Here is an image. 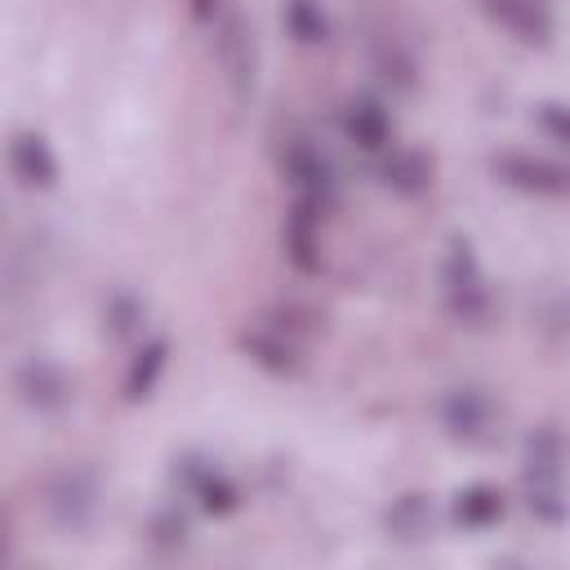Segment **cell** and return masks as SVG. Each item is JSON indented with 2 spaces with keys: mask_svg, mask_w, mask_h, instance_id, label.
Wrapping results in <instances>:
<instances>
[{
  "mask_svg": "<svg viewBox=\"0 0 570 570\" xmlns=\"http://www.w3.org/2000/svg\"><path fill=\"white\" fill-rule=\"evenodd\" d=\"M525 503L543 525H561L570 517L566 494V436L557 428H539L525 436Z\"/></svg>",
  "mask_w": 570,
  "mask_h": 570,
  "instance_id": "cell-1",
  "label": "cell"
},
{
  "mask_svg": "<svg viewBox=\"0 0 570 570\" xmlns=\"http://www.w3.org/2000/svg\"><path fill=\"white\" fill-rule=\"evenodd\" d=\"M494 178L525 196H570V165L534 156V151H499L490 160Z\"/></svg>",
  "mask_w": 570,
  "mask_h": 570,
  "instance_id": "cell-6",
  "label": "cell"
},
{
  "mask_svg": "<svg viewBox=\"0 0 570 570\" xmlns=\"http://www.w3.org/2000/svg\"><path fill=\"white\" fill-rule=\"evenodd\" d=\"M441 303L459 325H481L490 316V289L481 258L468 236H450L445 258H441Z\"/></svg>",
  "mask_w": 570,
  "mask_h": 570,
  "instance_id": "cell-2",
  "label": "cell"
},
{
  "mask_svg": "<svg viewBox=\"0 0 570 570\" xmlns=\"http://www.w3.org/2000/svg\"><path fill=\"white\" fill-rule=\"evenodd\" d=\"M481 9L512 31L521 45H548L552 40V9L548 0H481Z\"/></svg>",
  "mask_w": 570,
  "mask_h": 570,
  "instance_id": "cell-13",
  "label": "cell"
},
{
  "mask_svg": "<svg viewBox=\"0 0 570 570\" xmlns=\"http://www.w3.org/2000/svg\"><path fill=\"white\" fill-rule=\"evenodd\" d=\"M379 183L396 196H423L432 187V160L414 147H387L379 156Z\"/></svg>",
  "mask_w": 570,
  "mask_h": 570,
  "instance_id": "cell-15",
  "label": "cell"
},
{
  "mask_svg": "<svg viewBox=\"0 0 570 570\" xmlns=\"http://www.w3.org/2000/svg\"><path fill=\"white\" fill-rule=\"evenodd\" d=\"M191 18L196 22H218L223 18V0H191Z\"/></svg>",
  "mask_w": 570,
  "mask_h": 570,
  "instance_id": "cell-24",
  "label": "cell"
},
{
  "mask_svg": "<svg viewBox=\"0 0 570 570\" xmlns=\"http://www.w3.org/2000/svg\"><path fill=\"white\" fill-rule=\"evenodd\" d=\"M174 481L209 512V517H227V512H236L240 508V490H236V481L227 476V472H218L214 463H205V459H178V468H174Z\"/></svg>",
  "mask_w": 570,
  "mask_h": 570,
  "instance_id": "cell-9",
  "label": "cell"
},
{
  "mask_svg": "<svg viewBox=\"0 0 570 570\" xmlns=\"http://www.w3.org/2000/svg\"><path fill=\"white\" fill-rule=\"evenodd\" d=\"M281 169H285V183L294 187V196L303 200H316V205H330V191H334V174H330V160L307 142V138H294L281 156Z\"/></svg>",
  "mask_w": 570,
  "mask_h": 570,
  "instance_id": "cell-10",
  "label": "cell"
},
{
  "mask_svg": "<svg viewBox=\"0 0 570 570\" xmlns=\"http://www.w3.org/2000/svg\"><path fill=\"white\" fill-rule=\"evenodd\" d=\"M147 534H151V543H156L160 552H178V548L187 543V534H191V525H187V517H183L178 508H160V512L151 517V525H147Z\"/></svg>",
  "mask_w": 570,
  "mask_h": 570,
  "instance_id": "cell-21",
  "label": "cell"
},
{
  "mask_svg": "<svg viewBox=\"0 0 570 570\" xmlns=\"http://www.w3.org/2000/svg\"><path fill=\"white\" fill-rule=\"evenodd\" d=\"M503 512H508L503 490H499V485H485V481L463 485V490L454 494V503H450V517H454L463 530H490V525L503 521Z\"/></svg>",
  "mask_w": 570,
  "mask_h": 570,
  "instance_id": "cell-17",
  "label": "cell"
},
{
  "mask_svg": "<svg viewBox=\"0 0 570 570\" xmlns=\"http://www.w3.org/2000/svg\"><path fill=\"white\" fill-rule=\"evenodd\" d=\"M102 316H107V330H111L116 338H129V334L142 330V303H138L134 294H111Z\"/></svg>",
  "mask_w": 570,
  "mask_h": 570,
  "instance_id": "cell-22",
  "label": "cell"
},
{
  "mask_svg": "<svg viewBox=\"0 0 570 570\" xmlns=\"http://www.w3.org/2000/svg\"><path fill=\"white\" fill-rule=\"evenodd\" d=\"M281 22H285V31H289L303 49L330 45V13L321 9V0H285Z\"/></svg>",
  "mask_w": 570,
  "mask_h": 570,
  "instance_id": "cell-19",
  "label": "cell"
},
{
  "mask_svg": "<svg viewBox=\"0 0 570 570\" xmlns=\"http://www.w3.org/2000/svg\"><path fill=\"white\" fill-rule=\"evenodd\" d=\"M343 134H347V142H356L361 151L383 156V151L392 147V116H387V107H383L379 98L361 94V98H352V102L343 107Z\"/></svg>",
  "mask_w": 570,
  "mask_h": 570,
  "instance_id": "cell-14",
  "label": "cell"
},
{
  "mask_svg": "<svg viewBox=\"0 0 570 570\" xmlns=\"http://www.w3.org/2000/svg\"><path fill=\"white\" fill-rule=\"evenodd\" d=\"M98 512V476L89 468H58L45 481V517L62 534H80Z\"/></svg>",
  "mask_w": 570,
  "mask_h": 570,
  "instance_id": "cell-3",
  "label": "cell"
},
{
  "mask_svg": "<svg viewBox=\"0 0 570 570\" xmlns=\"http://www.w3.org/2000/svg\"><path fill=\"white\" fill-rule=\"evenodd\" d=\"M214 49H218V62H223V76L232 85V98L236 102H249L254 98V85H258V45H254V27L240 18V13H227L214 22Z\"/></svg>",
  "mask_w": 570,
  "mask_h": 570,
  "instance_id": "cell-4",
  "label": "cell"
},
{
  "mask_svg": "<svg viewBox=\"0 0 570 570\" xmlns=\"http://www.w3.org/2000/svg\"><path fill=\"white\" fill-rule=\"evenodd\" d=\"M9 169L31 191H49L58 183V156H53L49 138L36 134V129H18L9 138Z\"/></svg>",
  "mask_w": 570,
  "mask_h": 570,
  "instance_id": "cell-11",
  "label": "cell"
},
{
  "mask_svg": "<svg viewBox=\"0 0 570 570\" xmlns=\"http://www.w3.org/2000/svg\"><path fill=\"white\" fill-rule=\"evenodd\" d=\"M534 120H539V129H543L557 147L570 151V107H566V102H557V98L539 102V107H534Z\"/></svg>",
  "mask_w": 570,
  "mask_h": 570,
  "instance_id": "cell-23",
  "label": "cell"
},
{
  "mask_svg": "<svg viewBox=\"0 0 570 570\" xmlns=\"http://www.w3.org/2000/svg\"><path fill=\"white\" fill-rule=\"evenodd\" d=\"M169 365V343L165 338H147L134 356H129V370H125V401H147L160 383Z\"/></svg>",
  "mask_w": 570,
  "mask_h": 570,
  "instance_id": "cell-18",
  "label": "cell"
},
{
  "mask_svg": "<svg viewBox=\"0 0 570 570\" xmlns=\"http://www.w3.org/2000/svg\"><path fill=\"white\" fill-rule=\"evenodd\" d=\"M432 525H436V508H432V499L419 494V490L396 494L392 508L383 512V530H387V539H396V543H423V539L432 534Z\"/></svg>",
  "mask_w": 570,
  "mask_h": 570,
  "instance_id": "cell-16",
  "label": "cell"
},
{
  "mask_svg": "<svg viewBox=\"0 0 570 570\" xmlns=\"http://www.w3.org/2000/svg\"><path fill=\"white\" fill-rule=\"evenodd\" d=\"M321 218H325V205L294 196V205H289V214H285V227H281L285 258H289V267L303 272V276H316V272H321Z\"/></svg>",
  "mask_w": 570,
  "mask_h": 570,
  "instance_id": "cell-8",
  "label": "cell"
},
{
  "mask_svg": "<svg viewBox=\"0 0 570 570\" xmlns=\"http://www.w3.org/2000/svg\"><path fill=\"white\" fill-rule=\"evenodd\" d=\"M13 392H18V401H22L27 410H36V414H58V410L71 405L76 383H71V374H67L58 361L31 352V356H22V361L13 365Z\"/></svg>",
  "mask_w": 570,
  "mask_h": 570,
  "instance_id": "cell-5",
  "label": "cell"
},
{
  "mask_svg": "<svg viewBox=\"0 0 570 570\" xmlns=\"http://www.w3.org/2000/svg\"><path fill=\"white\" fill-rule=\"evenodd\" d=\"M445 436L463 441V445H481L494 436V401L481 387H450L436 405Z\"/></svg>",
  "mask_w": 570,
  "mask_h": 570,
  "instance_id": "cell-7",
  "label": "cell"
},
{
  "mask_svg": "<svg viewBox=\"0 0 570 570\" xmlns=\"http://www.w3.org/2000/svg\"><path fill=\"white\" fill-rule=\"evenodd\" d=\"M240 352H245L258 370L281 374V379L303 370V352H298V343H294L281 325H249V330H240Z\"/></svg>",
  "mask_w": 570,
  "mask_h": 570,
  "instance_id": "cell-12",
  "label": "cell"
},
{
  "mask_svg": "<svg viewBox=\"0 0 570 570\" xmlns=\"http://www.w3.org/2000/svg\"><path fill=\"white\" fill-rule=\"evenodd\" d=\"M374 71L387 80V85H396V89H414V58L392 40V36H383V40H374Z\"/></svg>",
  "mask_w": 570,
  "mask_h": 570,
  "instance_id": "cell-20",
  "label": "cell"
}]
</instances>
